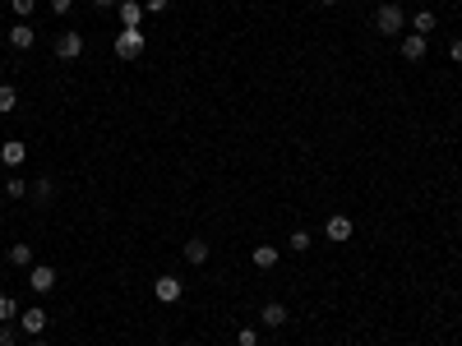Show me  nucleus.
<instances>
[{"instance_id": "obj_16", "label": "nucleus", "mask_w": 462, "mask_h": 346, "mask_svg": "<svg viewBox=\"0 0 462 346\" xmlns=\"http://www.w3.org/2000/svg\"><path fill=\"white\" fill-rule=\"evenodd\" d=\"M250 259H254V268H273V263H278V250H273V245H259Z\"/></svg>"}, {"instance_id": "obj_27", "label": "nucleus", "mask_w": 462, "mask_h": 346, "mask_svg": "<svg viewBox=\"0 0 462 346\" xmlns=\"http://www.w3.org/2000/svg\"><path fill=\"white\" fill-rule=\"evenodd\" d=\"M448 56H453V61H462V37H458L453 46H448Z\"/></svg>"}, {"instance_id": "obj_7", "label": "nucleus", "mask_w": 462, "mask_h": 346, "mask_svg": "<svg viewBox=\"0 0 462 346\" xmlns=\"http://www.w3.org/2000/svg\"><path fill=\"white\" fill-rule=\"evenodd\" d=\"M28 286H33L37 295H46L56 286V268H46V263H33V268H28Z\"/></svg>"}, {"instance_id": "obj_20", "label": "nucleus", "mask_w": 462, "mask_h": 346, "mask_svg": "<svg viewBox=\"0 0 462 346\" xmlns=\"http://www.w3.org/2000/svg\"><path fill=\"white\" fill-rule=\"evenodd\" d=\"M9 9H14L19 19H28V14H33V9H37V0H9Z\"/></svg>"}, {"instance_id": "obj_23", "label": "nucleus", "mask_w": 462, "mask_h": 346, "mask_svg": "<svg viewBox=\"0 0 462 346\" xmlns=\"http://www.w3.org/2000/svg\"><path fill=\"white\" fill-rule=\"evenodd\" d=\"M291 250L306 254V250H310V231H291Z\"/></svg>"}, {"instance_id": "obj_13", "label": "nucleus", "mask_w": 462, "mask_h": 346, "mask_svg": "<svg viewBox=\"0 0 462 346\" xmlns=\"http://www.w3.org/2000/svg\"><path fill=\"white\" fill-rule=\"evenodd\" d=\"M185 263H194V268L209 263V245H204V240H185Z\"/></svg>"}, {"instance_id": "obj_2", "label": "nucleus", "mask_w": 462, "mask_h": 346, "mask_svg": "<svg viewBox=\"0 0 462 346\" xmlns=\"http://www.w3.org/2000/svg\"><path fill=\"white\" fill-rule=\"evenodd\" d=\"M323 235H328V240H333V245H347V240H351V235H356V222H351V217H347V213H333V217H328V222H323Z\"/></svg>"}, {"instance_id": "obj_17", "label": "nucleus", "mask_w": 462, "mask_h": 346, "mask_svg": "<svg viewBox=\"0 0 462 346\" xmlns=\"http://www.w3.org/2000/svg\"><path fill=\"white\" fill-rule=\"evenodd\" d=\"M5 194H9V199H24V194H28V180H24V175H9V180H5Z\"/></svg>"}, {"instance_id": "obj_15", "label": "nucleus", "mask_w": 462, "mask_h": 346, "mask_svg": "<svg viewBox=\"0 0 462 346\" xmlns=\"http://www.w3.org/2000/svg\"><path fill=\"white\" fill-rule=\"evenodd\" d=\"M9 263L14 268H33V245H9Z\"/></svg>"}, {"instance_id": "obj_12", "label": "nucleus", "mask_w": 462, "mask_h": 346, "mask_svg": "<svg viewBox=\"0 0 462 346\" xmlns=\"http://www.w3.org/2000/svg\"><path fill=\"white\" fill-rule=\"evenodd\" d=\"M259 319L268 323V328H282V323H287V305H282V300H268V305H263V314H259Z\"/></svg>"}, {"instance_id": "obj_1", "label": "nucleus", "mask_w": 462, "mask_h": 346, "mask_svg": "<svg viewBox=\"0 0 462 346\" xmlns=\"http://www.w3.org/2000/svg\"><path fill=\"white\" fill-rule=\"evenodd\" d=\"M144 46H149L144 28H121V33H116V56H121V61H139Z\"/></svg>"}, {"instance_id": "obj_9", "label": "nucleus", "mask_w": 462, "mask_h": 346, "mask_svg": "<svg viewBox=\"0 0 462 346\" xmlns=\"http://www.w3.org/2000/svg\"><path fill=\"white\" fill-rule=\"evenodd\" d=\"M402 56H407V61H426V56H430V42H426L421 33L402 37Z\"/></svg>"}, {"instance_id": "obj_6", "label": "nucleus", "mask_w": 462, "mask_h": 346, "mask_svg": "<svg viewBox=\"0 0 462 346\" xmlns=\"http://www.w3.org/2000/svg\"><path fill=\"white\" fill-rule=\"evenodd\" d=\"M56 56H61V61H79V56H84V37H79L74 28H65V33L56 37Z\"/></svg>"}, {"instance_id": "obj_29", "label": "nucleus", "mask_w": 462, "mask_h": 346, "mask_svg": "<svg viewBox=\"0 0 462 346\" xmlns=\"http://www.w3.org/2000/svg\"><path fill=\"white\" fill-rule=\"evenodd\" d=\"M319 5H338V0H319Z\"/></svg>"}, {"instance_id": "obj_4", "label": "nucleus", "mask_w": 462, "mask_h": 346, "mask_svg": "<svg viewBox=\"0 0 462 346\" xmlns=\"http://www.w3.org/2000/svg\"><path fill=\"white\" fill-rule=\"evenodd\" d=\"M0 162H5L9 171H19V166L28 162V143L24 138H5V143H0Z\"/></svg>"}, {"instance_id": "obj_8", "label": "nucleus", "mask_w": 462, "mask_h": 346, "mask_svg": "<svg viewBox=\"0 0 462 346\" xmlns=\"http://www.w3.org/2000/svg\"><path fill=\"white\" fill-rule=\"evenodd\" d=\"M19 328H24L28 337H42V332H46V310H37V305H33V310H24V314H19Z\"/></svg>"}, {"instance_id": "obj_21", "label": "nucleus", "mask_w": 462, "mask_h": 346, "mask_svg": "<svg viewBox=\"0 0 462 346\" xmlns=\"http://www.w3.org/2000/svg\"><path fill=\"white\" fill-rule=\"evenodd\" d=\"M236 346H259V332H254V328H241V332H236Z\"/></svg>"}, {"instance_id": "obj_25", "label": "nucleus", "mask_w": 462, "mask_h": 346, "mask_svg": "<svg viewBox=\"0 0 462 346\" xmlns=\"http://www.w3.org/2000/svg\"><path fill=\"white\" fill-rule=\"evenodd\" d=\"M51 9H56V14H70V9H74V0H51Z\"/></svg>"}, {"instance_id": "obj_24", "label": "nucleus", "mask_w": 462, "mask_h": 346, "mask_svg": "<svg viewBox=\"0 0 462 346\" xmlns=\"http://www.w3.org/2000/svg\"><path fill=\"white\" fill-rule=\"evenodd\" d=\"M0 346H19V332L9 323H0Z\"/></svg>"}, {"instance_id": "obj_3", "label": "nucleus", "mask_w": 462, "mask_h": 346, "mask_svg": "<svg viewBox=\"0 0 462 346\" xmlns=\"http://www.w3.org/2000/svg\"><path fill=\"white\" fill-rule=\"evenodd\" d=\"M375 28H379V37H398L402 33V5H379L375 9Z\"/></svg>"}, {"instance_id": "obj_14", "label": "nucleus", "mask_w": 462, "mask_h": 346, "mask_svg": "<svg viewBox=\"0 0 462 346\" xmlns=\"http://www.w3.org/2000/svg\"><path fill=\"white\" fill-rule=\"evenodd\" d=\"M19 314H24V310H19V300L9 291H0V323H14Z\"/></svg>"}, {"instance_id": "obj_30", "label": "nucleus", "mask_w": 462, "mask_h": 346, "mask_svg": "<svg viewBox=\"0 0 462 346\" xmlns=\"http://www.w3.org/2000/svg\"><path fill=\"white\" fill-rule=\"evenodd\" d=\"M33 346H46V342H42V337H37V342H33Z\"/></svg>"}, {"instance_id": "obj_26", "label": "nucleus", "mask_w": 462, "mask_h": 346, "mask_svg": "<svg viewBox=\"0 0 462 346\" xmlns=\"http://www.w3.org/2000/svg\"><path fill=\"white\" fill-rule=\"evenodd\" d=\"M166 5H171V0H144V9H153V14H162Z\"/></svg>"}, {"instance_id": "obj_19", "label": "nucleus", "mask_w": 462, "mask_h": 346, "mask_svg": "<svg viewBox=\"0 0 462 346\" xmlns=\"http://www.w3.org/2000/svg\"><path fill=\"white\" fill-rule=\"evenodd\" d=\"M411 28H416V33H421V37H426V33H430V28H435V14H430V9H421V14H416V19H411Z\"/></svg>"}, {"instance_id": "obj_5", "label": "nucleus", "mask_w": 462, "mask_h": 346, "mask_svg": "<svg viewBox=\"0 0 462 346\" xmlns=\"http://www.w3.org/2000/svg\"><path fill=\"white\" fill-rule=\"evenodd\" d=\"M153 291H157V300H162V305H176V300H181V295H185V286H181V277L162 273V277H157V282H153Z\"/></svg>"}, {"instance_id": "obj_28", "label": "nucleus", "mask_w": 462, "mask_h": 346, "mask_svg": "<svg viewBox=\"0 0 462 346\" xmlns=\"http://www.w3.org/2000/svg\"><path fill=\"white\" fill-rule=\"evenodd\" d=\"M93 5H97V9H111V5H121V0H93Z\"/></svg>"}, {"instance_id": "obj_11", "label": "nucleus", "mask_w": 462, "mask_h": 346, "mask_svg": "<svg viewBox=\"0 0 462 346\" xmlns=\"http://www.w3.org/2000/svg\"><path fill=\"white\" fill-rule=\"evenodd\" d=\"M37 42V33L28 24H19V28H9V46H14V51H28V46Z\"/></svg>"}, {"instance_id": "obj_10", "label": "nucleus", "mask_w": 462, "mask_h": 346, "mask_svg": "<svg viewBox=\"0 0 462 346\" xmlns=\"http://www.w3.org/2000/svg\"><path fill=\"white\" fill-rule=\"evenodd\" d=\"M121 24L125 28H139L144 24V0H121Z\"/></svg>"}, {"instance_id": "obj_22", "label": "nucleus", "mask_w": 462, "mask_h": 346, "mask_svg": "<svg viewBox=\"0 0 462 346\" xmlns=\"http://www.w3.org/2000/svg\"><path fill=\"white\" fill-rule=\"evenodd\" d=\"M51 190H56V185L46 180V175H42V180H33V194H37V199H51Z\"/></svg>"}, {"instance_id": "obj_18", "label": "nucleus", "mask_w": 462, "mask_h": 346, "mask_svg": "<svg viewBox=\"0 0 462 346\" xmlns=\"http://www.w3.org/2000/svg\"><path fill=\"white\" fill-rule=\"evenodd\" d=\"M14 106H19V93L9 83H0V111H14Z\"/></svg>"}]
</instances>
